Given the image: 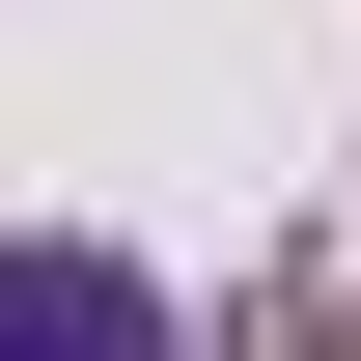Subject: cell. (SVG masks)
Listing matches in <instances>:
<instances>
[{"label":"cell","mask_w":361,"mask_h":361,"mask_svg":"<svg viewBox=\"0 0 361 361\" xmlns=\"http://www.w3.org/2000/svg\"><path fill=\"white\" fill-rule=\"evenodd\" d=\"M0 361H195L139 250H0Z\"/></svg>","instance_id":"6da1fadb"}]
</instances>
